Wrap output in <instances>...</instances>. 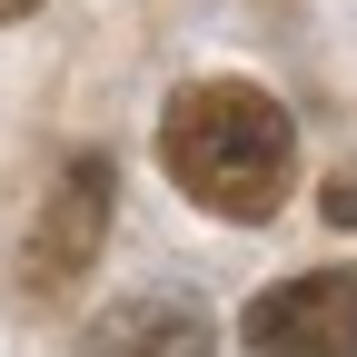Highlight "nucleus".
Wrapping results in <instances>:
<instances>
[{
	"instance_id": "obj_2",
	"label": "nucleus",
	"mask_w": 357,
	"mask_h": 357,
	"mask_svg": "<svg viewBox=\"0 0 357 357\" xmlns=\"http://www.w3.org/2000/svg\"><path fill=\"white\" fill-rule=\"evenodd\" d=\"M109 208H119V169L100 149H79L60 169V189L40 199V229L20 248V288L30 298H70L89 268H100V248H109Z\"/></svg>"
},
{
	"instance_id": "obj_1",
	"label": "nucleus",
	"mask_w": 357,
	"mask_h": 357,
	"mask_svg": "<svg viewBox=\"0 0 357 357\" xmlns=\"http://www.w3.org/2000/svg\"><path fill=\"white\" fill-rule=\"evenodd\" d=\"M159 169L208 218L258 229V218H278L288 178H298V119L258 79H189L159 109Z\"/></svg>"
},
{
	"instance_id": "obj_4",
	"label": "nucleus",
	"mask_w": 357,
	"mask_h": 357,
	"mask_svg": "<svg viewBox=\"0 0 357 357\" xmlns=\"http://www.w3.org/2000/svg\"><path fill=\"white\" fill-rule=\"evenodd\" d=\"M70 357H218V328H208L199 298H159V288H149V298L100 307Z\"/></svg>"
},
{
	"instance_id": "obj_5",
	"label": "nucleus",
	"mask_w": 357,
	"mask_h": 357,
	"mask_svg": "<svg viewBox=\"0 0 357 357\" xmlns=\"http://www.w3.org/2000/svg\"><path fill=\"white\" fill-rule=\"evenodd\" d=\"M328 218H337V229H357V178H328Z\"/></svg>"
},
{
	"instance_id": "obj_6",
	"label": "nucleus",
	"mask_w": 357,
	"mask_h": 357,
	"mask_svg": "<svg viewBox=\"0 0 357 357\" xmlns=\"http://www.w3.org/2000/svg\"><path fill=\"white\" fill-rule=\"evenodd\" d=\"M30 10H40V0H0V20H30Z\"/></svg>"
},
{
	"instance_id": "obj_3",
	"label": "nucleus",
	"mask_w": 357,
	"mask_h": 357,
	"mask_svg": "<svg viewBox=\"0 0 357 357\" xmlns=\"http://www.w3.org/2000/svg\"><path fill=\"white\" fill-rule=\"evenodd\" d=\"M238 337L258 357H357V268H307L288 288H258Z\"/></svg>"
}]
</instances>
